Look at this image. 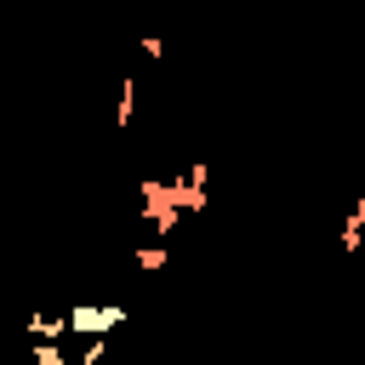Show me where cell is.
<instances>
[{
	"mask_svg": "<svg viewBox=\"0 0 365 365\" xmlns=\"http://www.w3.org/2000/svg\"><path fill=\"white\" fill-rule=\"evenodd\" d=\"M68 331H74L68 314H34V319H29V336H34V342H63Z\"/></svg>",
	"mask_w": 365,
	"mask_h": 365,
	"instance_id": "obj_2",
	"label": "cell"
},
{
	"mask_svg": "<svg viewBox=\"0 0 365 365\" xmlns=\"http://www.w3.org/2000/svg\"><path fill=\"white\" fill-rule=\"evenodd\" d=\"M120 319H125V308L120 302H74L68 308V325H74V336H114L120 331Z\"/></svg>",
	"mask_w": 365,
	"mask_h": 365,
	"instance_id": "obj_1",
	"label": "cell"
},
{
	"mask_svg": "<svg viewBox=\"0 0 365 365\" xmlns=\"http://www.w3.org/2000/svg\"><path fill=\"white\" fill-rule=\"evenodd\" d=\"M137 46H143V57H148V63H160V57H165V40H160V34H143Z\"/></svg>",
	"mask_w": 365,
	"mask_h": 365,
	"instance_id": "obj_7",
	"label": "cell"
},
{
	"mask_svg": "<svg viewBox=\"0 0 365 365\" xmlns=\"http://www.w3.org/2000/svg\"><path fill=\"white\" fill-rule=\"evenodd\" d=\"M131 114H137V80L125 74V80H120V108H114V125L125 131V125H131Z\"/></svg>",
	"mask_w": 365,
	"mask_h": 365,
	"instance_id": "obj_4",
	"label": "cell"
},
{
	"mask_svg": "<svg viewBox=\"0 0 365 365\" xmlns=\"http://www.w3.org/2000/svg\"><path fill=\"white\" fill-rule=\"evenodd\" d=\"M137 268H148V274L165 268V245H143V251H137Z\"/></svg>",
	"mask_w": 365,
	"mask_h": 365,
	"instance_id": "obj_6",
	"label": "cell"
},
{
	"mask_svg": "<svg viewBox=\"0 0 365 365\" xmlns=\"http://www.w3.org/2000/svg\"><path fill=\"white\" fill-rule=\"evenodd\" d=\"M34 365H74V359H63L57 342H34Z\"/></svg>",
	"mask_w": 365,
	"mask_h": 365,
	"instance_id": "obj_5",
	"label": "cell"
},
{
	"mask_svg": "<svg viewBox=\"0 0 365 365\" xmlns=\"http://www.w3.org/2000/svg\"><path fill=\"white\" fill-rule=\"evenodd\" d=\"M359 245H365V194H359V200L348 205V217H342V251L354 257Z\"/></svg>",
	"mask_w": 365,
	"mask_h": 365,
	"instance_id": "obj_3",
	"label": "cell"
}]
</instances>
